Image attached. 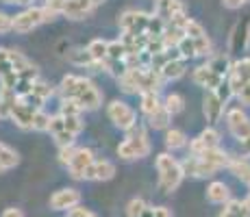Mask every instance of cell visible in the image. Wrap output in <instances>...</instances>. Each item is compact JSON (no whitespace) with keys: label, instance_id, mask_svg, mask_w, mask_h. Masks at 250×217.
<instances>
[{"label":"cell","instance_id":"cell-44","mask_svg":"<svg viewBox=\"0 0 250 217\" xmlns=\"http://www.w3.org/2000/svg\"><path fill=\"white\" fill-rule=\"evenodd\" d=\"M74 152H76V148H74V146L59 148V161L63 163L65 167H68V165H70V161H72V157H74Z\"/></svg>","mask_w":250,"mask_h":217},{"label":"cell","instance_id":"cell-26","mask_svg":"<svg viewBox=\"0 0 250 217\" xmlns=\"http://www.w3.org/2000/svg\"><path fill=\"white\" fill-rule=\"evenodd\" d=\"M68 61L79 67H96V61L91 59L87 48H74L72 52H68Z\"/></svg>","mask_w":250,"mask_h":217},{"label":"cell","instance_id":"cell-34","mask_svg":"<svg viewBox=\"0 0 250 217\" xmlns=\"http://www.w3.org/2000/svg\"><path fill=\"white\" fill-rule=\"evenodd\" d=\"M230 74L237 76V79L244 80V83H248V80H250V59L235 61V63H233V70H230Z\"/></svg>","mask_w":250,"mask_h":217},{"label":"cell","instance_id":"cell-33","mask_svg":"<svg viewBox=\"0 0 250 217\" xmlns=\"http://www.w3.org/2000/svg\"><path fill=\"white\" fill-rule=\"evenodd\" d=\"M31 94H33V96H37L40 100H44V102H46V100L50 98L52 94H55V89H52V85H50V83H46L44 79H37L35 83H33V91H31Z\"/></svg>","mask_w":250,"mask_h":217},{"label":"cell","instance_id":"cell-1","mask_svg":"<svg viewBox=\"0 0 250 217\" xmlns=\"http://www.w3.org/2000/svg\"><path fill=\"white\" fill-rule=\"evenodd\" d=\"M59 94H61V100H76L83 111H94L103 102V94L98 91V87L91 83L89 79L76 76V74H68L61 79Z\"/></svg>","mask_w":250,"mask_h":217},{"label":"cell","instance_id":"cell-28","mask_svg":"<svg viewBox=\"0 0 250 217\" xmlns=\"http://www.w3.org/2000/svg\"><path fill=\"white\" fill-rule=\"evenodd\" d=\"M18 163H20V157H18V152L11 150L7 143L0 141V172L11 170V167H16Z\"/></svg>","mask_w":250,"mask_h":217},{"label":"cell","instance_id":"cell-2","mask_svg":"<svg viewBox=\"0 0 250 217\" xmlns=\"http://www.w3.org/2000/svg\"><path fill=\"white\" fill-rule=\"evenodd\" d=\"M150 154V141H148V133L142 124H135L131 130H126V139L118 146V157L124 161H135Z\"/></svg>","mask_w":250,"mask_h":217},{"label":"cell","instance_id":"cell-49","mask_svg":"<svg viewBox=\"0 0 250 217\" xmlns=\"http://www.w3.org/2000/svg\"><path fill=\"white\" fill-rule=\"evenodd\" d=\"M224 2V7H229V9H239V7H244V4H248L250 0H222Z\"/></svg>","mask_w":250,"mask_h":217},{"label":"cell","instance_id":"cell-20","mask_svg":"<svg viewBox=\"0 0 250 217\" xmlns=\"http://www.w3.org/2000/svg\"><path fill=\"white\" fill-rule=\"evenodd\" d=\"M229 170H230V174H235L237 178H242L244 182L250 185V161L246 157H230Z\"/></svg>","mask_w":250,"mask_h":217},{"label":"cell","instance_id":"cell-48","mask_svg":"<svg viewBox=\"0 0 250 217\" xmlns=\"http://www.w3.org/2000/svg\"><path fill=\"white\" fill-rule=\"evenodd\" d=\"M0 217H24V213L20 209H16V206H9V209L2 211V215H0Z\"/></svg>","mask_w":250,"mask_h":217},{"label":"cell","instance_id":"cell-53","mask_svg":"<svg viewBox=\"0 0 250 217\" xmlns=\"http://www.w3.org/2000/svg\"><path fill=\"white\" fill-rule=\"evenodd\" d=\"M239 143H242V152H244V154H250V137L242 139Z\"/></svg>","mask_w":250,"mask_h":217},{"label":"cell","instance_id":"cell-40","mask_svg":"<svg viewBox=\"0 0 250 217\" xmlns=\"http://www.w3.org/2000/svg\"><path fill=\"white\" fill-rule=\"evenodd\" d=\"M146 206H148V204L142 200V197H133V200L128 202V206H126V217H137V215H142Z\"/></svg>","mask_w":250,"mask_h":217},{"label":"cell","instance_id":"cell-3","mask_svg":"<svg viewBox=\"0 0 250 217\" xmlns=\"http://www.w3.org/2000/svg\"><path fill=\"white\" fill-rule=\"evenodd\" d=\"M155 165H157V172H159V187H161V191L172 194V191H174L176 187L183 182V176H185L181 161H176L172 154L163 152V154L157 157Z\"/></svg>","mask_w":250,"mask_h":217},{"label":"cell","instance_id":"cell-47","mask_svg":"<svg viewBox=\"0 0 250 217\" xmlns=\"http://www.w3.org/2000/svg\"><path fill=\"white\" fill-rule=\"evenodd\" d=\"M237 98H239V102H242L244 107H250V80H248L246 85H244V89L239 91Z\"/></svg>","mask_w":250,"mask_h":217},{"label":"cell","instance_id":"cell-54","mask_svg":"<svg viewBox=\"0 0 250 217\" xmlns=\"http://www.w3.org/2000/svg\"><path fill=\"white\" fill-rule=\"evenodd\" d=\"M4 2H13V4H28L33 0H4Z\"/></svg>","mask_w":250,"mask_h":217},{"label":"cell","instance_id":"cell-4","mask_svg":"<svg viewBox=\"0 0 250 217\" xmlns=\"http://www.w3.org/2000/svg\"><path fill=\"white\" fill-rule=\"evenodd\" d=\"M57 18V13H52L48 7H28L22 13L13 16V31L16 33H31L33 28L42 26L46 22H52Z\"/></svg>","mask_w":250,"mask_h":217},{"label":"cell","instance_id":"cell-45","mask_svg":"<svg viewBox=\"0 0 250 217\" xmlns=\"http://www.w3.org/2000/svg\"><path fill=\"white\" fill-rule=\"evenodd\" d=\"M13 31V18L7 13H0V33H9Z\"/></svg>","mask_w":250,"mask_h":217},{"label":"cell","instance_id":"cell-31","mask_svg":"<svg viewBox=\"0 0 250 217\" xmlns=\"http://www.w3.org/2000/svg\"><path fill=\"white\" fill-rule=\"evenodd\" d=\"M126 57H128V50H126V46H124L120 39H113V41H109V57L107 59H111V61H126Z\"/></svg>","mask_w":250,"mask_h":217},{"label":"cell","instance_id":"cell-11","mask_svg":"<svg viewBox=\"0 0 250 217\" xmlns=\"http://www.w3.org/2000/svg\"><path fill=\"white\" fill-rule=\"evenodd\" d=\"M191 79H194V83H196V85L205 87L207 91H215L220 85L224 83V80H227V79H222V76H218V74H215V72L211 70V67L207 65V63H205V65H198V67H196V70L191 72Z\"/></svg>","mask_w":250,"mask_h":217},{"label":"cell","instance_id":"cell-10","mask_svg":"<svg viewBox=\"0 0 250 217\" xmlns=\"http://www.w3.org/2000/svg\"><path fill=\"white\" fill-rule=\"evenodd\" d=\"M213 148H220V135L215 128H205L198 137L189 141V152L196 154V157L207 150H213Z\"/></svg>","mask_w":250,"mask_h":217},{"label":"cell","instance_id":"cell-15","mask_svg":"<svg viewBox=\"0 0 250 217\" xmlns=\"http://www.w3.org/2000/svg\"><path fill=\"white\" fill-rule=\"evenodd\" d=\"M181 13H185V4L181 0H155V16L161 18L166 24Z\"/></svg>","mask_w":250,"mask_h":217},{"label":"cell","instance_id":"cell-39","mask_svg":"<svg viewBox=\"0 0 250 217\" xmlns=\"http://www.w3.org/2000/svg\"><path fill=\"white\" fill-rule=\"evenodd\" d=\"M50 119H52V115H48L44 109L37 111L35 119H33V130H48L50 128Z\"/></svg>","mask_w":250,"mask_h":217},{"label":"cell","instance_id":"cell-24","mask_svg":"<svg viewBox=\"0 0 250 217\" xmlns=\"http://www.w3.org/2000/svg\"><path fill=\"white\" fill-rule=\"evenodd\" d=\"M87 50H89L91 59L96 61V67H100V63H103V61L109 57V41H104V39H91L87 43Z\"/></svg>","mask_w":250,"mask_h":217},{"label":"cell","instance_id":"cell-51","mask_svg":"<svg viewBox=\"0 0 250 217\" xmlns=\"http://www.w3.org/2000/svg\"><path fill=\"white\" fill-rule=\"evenodd\" d=\"M9 59H11V50H7V48H0V65H4Z\"/></svg>","mask_w":250,"mask_h":217},{"label":"cell","instance_id":"cell-21","mask_svg":"<svg viewBox=\"0 0 250 217\" xmlns=\"http://www.w3.org/2000/svg\"><path fill=\"white\" fill-rule=\"evenodd\" d=\"M185 70H187V61L183 59V57H179V59L170 61V63L163 67L159 74L163 76V80H176V79H181V76L185 74Z\"/></svg>","mask_w":250,"mask_h":217},{"label":"cell","instance_id":"cell-29","mask_svg":"<svg viewBox=\"0 0 250 217\" xmlns=\"http://www.w3.org/2000/svg\"><path fill=\"white\" fill-rule=\"evenodd\" d=\"M163 43H166V48H179V43L185 39V31L183 28H176V26H170L167 24L166 26V33H163Z\"/></svg>","mask_w":250,"mask_h":217},{"label":"cell","instance_id":"cell-22","mask_svg":"<svg viewBox=\"0 0 250 217\" xmlns=\"http://www.w3.org/2000/svg\"><path fill=\"white\" fill-rule=\"evenodd\" d=\"M207 65H209L218 76H222V79H229L230 70H233V63H230L229 55H215V57H211V59L207 61Z\"/></svg>","mask_w":250,"mask_h":217},{"label":"cell","instance_id":"cell-42","mask_svg":"<svg viewBox=\"0 0 250 217\" xmlns=\"http://www.w3.org/2000/svg\"><path fill=\"white\" fill-rule=\"evenodd\" d=\"M194 46H196V52H198V57H209L211 55V39L209 37H198V39H194Z\"/></svg>","mask_w":250,"mask_h":217},{"label":"cell","instance_id":"cell-5","mask_svg":"<svg viewBox=\"0 0 250 217\" xmlns=\"http://www.w3.org/2000/svg\"><path fill=\"white\" fill-rule=\"evenodd\" d=\"M107 118L111 119L118 128L122 130H131L137 124V113L131 104L122 102V100H111L107 107Z\"/></svg>","mask_w":250,"mask_h":217},{"label":"cell","instance_id":"cell-9","mask_svg":"<svg viewBox=\"0 0 250 217\" xmlns=\"http://www.w3.org/2000/svg\"><path fill=\"white\" fill-rule=\"evenodd\" d=\"M94 161H96V158H94V152H91L89 148H76L74 157H72V161H70V165H68L70 176L76 178V180H83L85 170H87V167H89Z\"/></svg>","mask_w":250,"mask_h":217},{"label":"cell","instance_id":"cell-50","mask_svg":"<svg viewBox=\"0 0 250 217\" xmlns=\"http://www.w3.org/2000/svg\"><path fill=\"white\" fill-rule=\"evenodd\" d=\"M155 217H172L167 206H155Z\"/></svg>","mask_w":250,"mask_h":217},{"label":"cell","instance_id":"cell-19","mask_svg":"<svg viewBox=\"0 0 250 217\" xmlns=\"http://www.w3.org/2000/svg\"><path fill=\"white\" fill-rule=\"evenodd\" d=\"M220 217H250V204L246 200H230L224 204Z\"/></svg>","mask_w":250,"mask_h":217},{"label":"cell","instance_id":"cell-8","mask_svg":"<svg viewBox=\"0 0 250 217\" xmlns=\"http://www.w3.org/2000/svg\"><path fill=\"white\" fill-rule=\"evenodd\" d=\"M227 124H229V130L233 133L235 139L242 141V139L250 137V118L242 109H230L227 113Z\"/></svg>","mask_w":250,"mask_h":217},{"label":"cell","instance_id":"cell-18","mask_svg":"<svg viewBox=\"0 0 250 217\" xmlns=\"http://www.w3.org/2000/svg\"><path fill=\"white\" fill-rule=\"evenodd\" d=\"M207 200L213 202V204H227V202H230L229 187L224 185V182H220V180L211 182V185L207 187Z\"/></svg>","mask_w":250,"mask_h":217},{"label":"cell","instance_id":"cell-43","mask_svg":"<svg viewBox=\"0 0 250 217\" xmlns=\"http://www.w3.org/2000/svg\"><path fill=\"white\" fill-rule=\"evenodd\" d=\"M61 118H63V115H61ZM63 122H65V128H68L74 137L81 135V130H83V119H81V115L79 118H63Z\"/></svg>","mask_w":250,"mask_h":217},{"label":"cell","instance_id":"cell-55","mask_svg":"<svg viewBox=\"0 0 250 217\" xmlns=\"http://www.w3.org/2000/svg\"><path fill=\"white\" fill-rule=\"evenodd\" d=\"M246 202H248V204H250V194H248V197H246Z\"/></svg>","mask_w":250,"mask_h":217},{"label":"cell","instance_id":"cell-14","mask_svg":"<svg viewBox=\"0 0 250 217\" xmlns=\"http://www.w3.org/2000/svg\"><path fill=\"white\" fill-rule=\"evenodd\" d=\"M224 107H227V104H224L222 100L213 94V91H207V94H205V98H203V113H205V118H207V122H209V124L220 122V118L224 115Z\"/></svg>","mask_w":250,"mask_h":217},{"label":"cell","instance_id":"cell-7","mask_svg":"<svg viewBox=\"0 0 250 217\" xmlns=\"http://www.w3.org/2000/svg\"><path fill=\"white\" fill-rule=\"evenodd\" d=\"M81 204V194L72 187H65V189H59L50 196V209L52 211H70L76 209Z\"/></svg>","mask_w":250,"mask_h":217},{"label":"cell","instance_id":"cell-23","mask_svg":"<svg viewBox=\"0 0 250 217\" xmlns=\"http://www.w3.org/2000/svg\"><path fill=\"white\" fill-rule=\"evenodd\" d=\"M16 102H18L16 91L7 89V87H0V118H9L13 107H16Z\"/></svg>","mask_w":250,"mask_h":217},{"label":"cell","instance_id":"cell-25","mask_svg":"<svg viewBox=\"0 0 250 217\" xmlns=\"http://www.w3.org/2000/svg\"><path fill=\"white\" fill-rule=\"evenodd\" d=\"M139 102H142V113L146 118H150L155 111H159L163 107V102L159 100V94H152V91H146V94L139 96Z\"/></svg>","mask_w":250,"mask_h":217},{"label":"cell","instance_id":"cell-6","mask_svg":"<svg viewBox=\"0 0 250 217\" xmlns=\"http://www.w3.org/2000/svg\"><path fill=\"white\" fill-rule=\"evenodd\" d=\"M120 28L122 33H133V35H146L148 33V24H150V16L144 11H135V9H128L120 16Z\"/></svg>","mask_w":250,"mask_h":217},{"label":"cell","instance_id":"cell-52","mask_svg":"<svg viewBox=\"0 0 250 217\" xmlns=\"http://www.w3.org/2000/svg\"><path fill=\"white\" fill-rule=\"evenodd\" d=\"M137 217H155V206L148 204L146 209H144V213H142V215H137Z\"/></svg>","mask_w":250,"mask_h":217},{"label":"cell","instance_id":"cell-13","mask_svg":"<svg viewBox=\"0 0 250 217\" xmlns=\"http://www.w3.org/2000/svg\"><path fill=\"white\" fill-rule=\"evenodd\" d=\"M115 174V165L107 158L103 161H94L91 165L85 170L83 180H96V182H103V180H111Z\"/></svg>","mask_w":250,"mask_h":217},{"label":"cell","instance_id":"cell-35","mask_svg":"<svg viewBox=\"0 0 250 217\" xmlns=\"http://www.w3.org/2000/svg\"><path fill=\"white\" fill-rule=\"evenodd\" d=\"M81 104L76 100H61V107H59V115L63 118H79L81 115Z\"/></svg>","mask_w":250,"mask_h":217},{"label":"cell","instance_id":"cell-38","mask_svg":"<svg viewBox=\"0 0 250 217\" xmlns=\"http://www.w3.org/2000/svg\"><path fill=\"white\" fill-rule=\"evenodd\" d=\"M183 31H185V35L189 37V39H198V37H205L207 33H205V28H203V24H198L196 20H187V24H185V28H183Z\"/></svg>","mask_w":250,"mask_h":217},{"label":"cell","instance_id":"cell-32","mask_svg":"<svg viewBox=\"0 0 250 217\" xmlns=\"http://www.w3.org/2000/svg\"><path fill=\"white\" fill-rule=\"evenodd\" d=\"M163 107L170 111L172 115H176V113H181V111L185 109V100H183L181 94H167L166 100H163Z\"/></svg>","mask_w":250,"mask_h":217},{"label":"cell","instance_id":"cell-16","mask_svg":"<svg viewBox=\"0 0 250 217\" xmlns=\"http://www.w3.org/2000/svg\"><path fill=\"white\" fill-rule=\"evenodd\" d=\"M96 4L91 0H65V7L61 16L70 18V20H83L94 11Z\"/></svg>","mask_w":250,"mask_h":217},{"label":"cell","instance_id":"cell-27","mask_svg":"<svg viewBox=\"0 0 250 217\" xmlns=\"http://www.w3.org/2000/svg\"><path fill=\"white\" fill-rule=\"evenodd\" d=\"M187 143H189V139H187V135L183 133L179 128H167L166 133V146L167 150H181V148H185Z\"/></svg>","mask_w":250,"mask_h":217},{"label":"cell","instance_id":"cell-12","mask_svg":"<svg viewBox=\"0 0 250 217\" xmlns=\"http://www.w3.org/2000/svg\"><path fill=\"white\" fill-rule=\"evenodd\" d=\"M183 165V172H185V176H196V178H207V176H213L215 167H211L209 163H205L200 157H196V154H189L187 158H183L181 161Z\"/></svg>","mask_w":250,"mask_h":217},{"label":"cell","instance_id":"cell-36","mask_svg":"<svg viewBox=\"0 0 250 217\" xmlns=\"http://www.w3.org/2000/svg\"><path fill=\"white\" fill-rule=\"evenodd\" d=\"M179 55L183 57L185 61H189V59H194V57H198V52H196V46H194V39H189V37L185 35V39H183L181 43H179Z\"/></svg>","mask_w":250,"mask_h":217},{"label":"cell","instance_id":"cell-17","mask_svg":"<svg viewBox=\"0 0 250 217\" xmlns=\"http://www.w3.org/2000/svg\"><path fill=\"white\" fill-rule=\"evenodd\" d=\"M35 113H37L35 109L26 107V104L18 98L16 107H13V111H11V115H9V118L16 122V126H20L24 130H33V119H35Z\"/></svg>","mask_w":250,"mask_h":217},{"label":"cell","instance_id":"cell-46","mask_svg":"<svg viewBox=\"0 0 250 217\" xmlns=\"http://www.w3.org/2000/svg\"><path fill=\"white\" fill-rule=\"evenodd\" d=\"M68 217H98L96 213H91L89 209H85V206H76V209H72Z\"/></svg>","mask_w":250,"mask_h":217},{"label":"cell","instance_id":"cell-37","mask_svg":"<svg viewBox=\"0 0 250 217\" xmlns=\"http://www.w3.org/2000/svg\"><path fill=\"white\" fill-rule=\"evenodd\" d=\"M118 83H120V87H122V91H126V94H139V96H142L137 80L133 79L131 72H126V74H124L122 79H118Z\"/></svg>","mask_w":250,"mask_h":217},{"label":"cell","instance_id":"cell-41","mask_svg":"<svg viewBox=\"0 0 250 217\" xmlns=\"http://www.w3.org/2000/svg\"><path fill=\"white\" fill-rule=\"evenodd\" d=\"M213 94L218 96V98L222 100L224 104H229V100H230V98H233V96H235V94H233V87H230V83H229V80H224V83L220 85L218 89L213 91Z\"/></svg>","mask_w":250,"mask_h":217},{"label":"cell","instance_id":"cell-30","mask_svg":"<svg viewBox=\"0 0 250 217\" xmlns=\"http://www.w3.org/2000/svg\"><path fill=\"white\" fill-rule=\"evenodd\" d=\"M170 119H172V113L167 111L166 107H161L159 111H155V113L148 118V124H150L155 130H161V128H167L170 126Z\"/></svg>","mask_w":250,"mask_h":217}]
</instances>
